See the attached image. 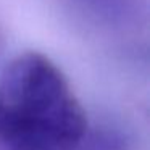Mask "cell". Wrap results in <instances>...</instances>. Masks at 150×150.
I'll list each match as a JSON object with an SVG mask.
<instances>
[{
  "label": "cell",
  "mask_w": 150,
  "mask_h": 150,
  "mask_svg": "<svg viewBox=\"0 0 150 150\" xmlns=\"http://www.w3.org/2000/svg\"><path fill=\"white\" fill-rule=\"evenodd\" d=\"M86 111L47 57L26 52L0 76V150H79Z\"/></svg>",
  "instance_id": "6da1fadb"
}]
</instances>
